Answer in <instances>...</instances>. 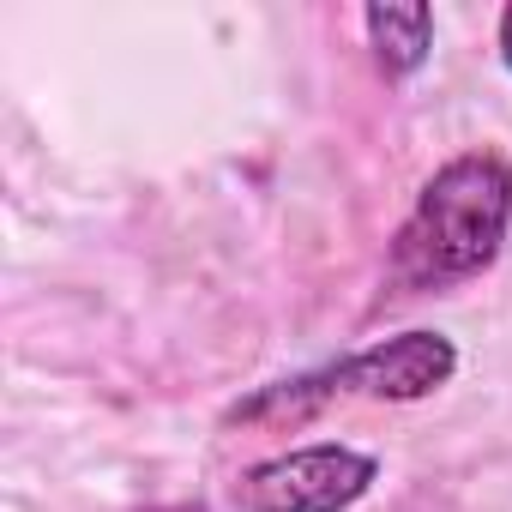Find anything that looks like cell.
Returning a JSON list of instances; mask_svg holds the SVG:
<instances>
[{
	"mask_svg": "<svg viewBox=\"0 0 512 512\" xmlns=\"http://www.w3.org/2000/svg\"><path fill=\"white\" fill-rule=\"evenodd\" d=\"M512 229V163L500 151H464L440 163L392 241L398 290H446L482 278Z\"/></svg>",
	"mask_w": 512,
	"mask_h": 512,
	"instance_id": "cell-1",
	"label": "cell"
},
{
	"mask_svg": "<svg viewBox=\"0 0 512 512\" xmlns=\"http://www.w3.org/2000/svg\"><path fill=\"white\" fill-rule=\"evenodd\" d=\"M374 482H380V458L344 440H314V446L247 464L229 500L241 512H350Z\"/></svg>",
	"mask_w": 512,
	"mask_h": 512,
	"instance_id": "cell-3",
	"label": "cell"
},
{
	"mask_svg": "<svg viewBox=\"0 0 512 512\" xmlns=\"http://www.w3.org/2000/svg\"><path fill=\"white\" fill-rule=\"evenodd\" d=\"M458 374V344L446 332H398V338H380L344 362H326L314 374H296V380H272L253 398L229 404L223 422H272V428H296L332 404H350V398H374V404H416V398H434L440 386H452Z\"/></svg>",
	"mask_w": 512,
	"mask_h": 512,
	"instance_id": "cell-2",
	"label": "cell"
},
{
	"mask_svg": "<svg viewBox=\"0 0 512 512\" xmlns=\"http://www.w3.org/2000/svg\"><path fill=\"white\" fill-rule=\"evenodd\" d=\"M500 61H506V73H512V7L500 13Z\"/></svg>",
	"mask_w": 512,
	"mask_h": 512,
	"instance_id": "cell-5",
	"label": "cell"
},
{
	"mask_svg": "<svg viewBox=\"0 0 512 512\" xmlns=\"http://www.w3.org/2000/svg\"><path fill=\"white\" fill-rule=\"evenodd\" d=\"M362 31L374 43L380 73L386 79H410V73H422V61L434 49V7H422V0H404V7L374 0V7L362 13Z\"/></svg>",
	"mask_w": 512,
	"mask_h": 512,
	"instance_id": "cell-4",
	"label": "cell"
}]
</instances>
